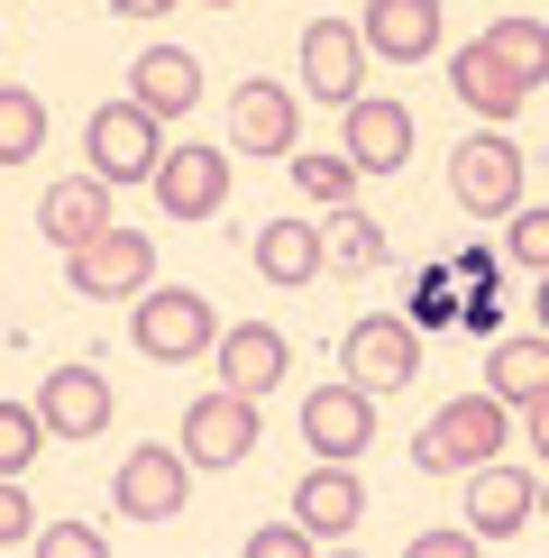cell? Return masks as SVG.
Instances as JSON below:
<instances>
[{"instance_id": "obj_1", "label": "cell", "mask_w": 549, "mask_h": 558, "mask_svg": "<svg viewBox=\"0 0 549 558\" xmlns=\"http://www.w3.org/2000/svg\"><path fill=\"white\" fill-rule=\"evenodd\" d=\"M503 439H513V403H503V393H457V403H440V412H430V430L412 439V468H422V476L486 468Z\"/></svg>"}, {"instance_id": "obj_2", "label": "cell", "mask_w": 549, "mask_h": 558, "mask_svg": "<svg viewBox=\"0 0 549 558\" xmlns=\"http://www.w3.org/2000/svg\"><path fill=\"white\" fill-rule=\"evenodd\" d=\"M129 339H137V357H156V366H193L202 348H220V320H211V293H137V312H129Z\"/></svg>"}, {"instance_id": "obj_3", "label": "cell", "mask_w": 549, "mask_h": 558, "mask_svg": "<svg viewBox=\"0 0 549 558\" xmlns=\"http://www.w3.org/2000/svg\"><path fill=\"white\" fill-rule=\"evenodd\" d=\"M156 129H166L156 110L101 101V110H91V129H83L91 174H101V183H156V166H166V137H156Z\"/></svg>"}, {"instance_id": "obj_4", "label": "cell", "mask_w": 549, "mask_h": 558, "mask_svg": "<svg viewBox=\"0 0 549 558\" xmlns=\"http://www.w3.org/2000/svg\"><path fill=\"white\" fill-rule=\"evenodd\" d=\"M449 193L467 220H513L522 211V147H503V129H476L449 156Z\"/></svg>"}, {"instance_id": "obj_5", "label": "cell", "mask_w": 549, "mask_h": 558, "mask_svg": "<svg viewBox=\"0 0 549 558\" xmlns=\"http://www.w3.org/2000/svg\"><path fill=\"white\" fill-rule=\"evenodd\" d=\"M64 284L91 293V302L147 293V284H156V239H147V229H120V220H110L91 247H74V257H64Z\"/></svg>"}, {"instance_id": "obj_6", "label": "cell", "mask_w": 549, "mask_h": 558, "mask_svg": "<svg viewBox=\"0 0 549 558\" xmlns=\"http://www.w3.org/2000/svg\"><path fill=\"white\" fill-rule=\"evenodd\" d=\"M303 439H312V458L357 468V449L376 439V393H366L357 376H349V385H312V393H303Z\"/></svg>"}, {"instance_id": "obj_7", "label": "cell", "mask_w": 549, "mask_h": 558, "mask_svg": "<svg viewBox=\"0 0 549 558\" xmlns=\"http://www.w3.org/2000/svg\"><path fill=\"white\" fill-rule=\"evenodd\" d=\"M303 92L330 110H349L366 92V37L349 28V19H312L303 28Z\"/></svg>"}, {"instance_id": "obj_8", "label": "cell", "mask_w": 549, "mask_h": 558, "mask_svg": "<svg viewBox=\"0 0 549 558\" xmlns=\"http://www.w3.org/2000/svg\"><path fill=\"white\" fill-rule=\"evenodd\" d=\"M257 449V403H247V393H202L193 412H183V458H193V468H239V458Z\"/></svg>"}, {"instance_id": "obj_9", "label": "cell", "mask_w": 549, "mask_h": 558, "mask_svg": "<svg viewBox=\"0 0 549 558\" xmlns=\"http://www.w3.org/2000/svg\"><path fill=\"white\" fill-rule=\"evenodd\" d=\"M293 137H303V110H293L284 83L247 74L239 92H229V147H247V156H293Z\"/></svg>"}, {"instance_id": "obj_10", "label": "cell", "mask_w": 549, "mask_h": 558, "mask_svg": "<svg viewBox=\"0 0 549 558\" xmlns=\"http://www.w3.org/2000/svg\"><path fill=\"white\" fill-rule=\"evenodd\" d=\"M349 376H357L366 393L412 385V376H422V330H412V320H394V312L357 320V330H349Z\"/></svg>"}, {"instance_id": "obj_11", "label": "cell", "mask_w": 549, "mask_h": 558, "mask_svg": "<svg viewBox=\"0 0 549 558\" xmlns=\"http://www.w3.org/2000/svg\"><path fill=\"white\" fill-rule=\"evenodd\" d=\"M156 202H166V220H211L229 202V147H166Z\"/></svg>"}, {"instance_id": "obj_12", "label": "cell", "mask_w": 549, "mask_h": 558, "mask_svg": "<svg viewBox=\"0 0 549 558\" xmlns=\"http://www.w3.org/2000/svg\"><path fill=\"white\" fill-rule=\"evenodd\" d=\"M220 385L229 393H247V403H266L274 385H284V366H293V348H284V330L274 320H239V330H220Z\"/></svg>"}, {"instance_id": "obj_13", "label": "cell", "mask_w": 549, "mask_h": 558, "mask_svg": "<svg viewBox=\"0 0 549 558\" xmlns=\"http://www.w3.org/2000/svg\"><path fill=\"white\" fill-rule=\"evenodd\" d=\"M183 485H193V458L183 449H129V468H120V513L129 522H174L183 513Z\"/></svg>"}, {"instance_id": "obj_14", "label": "cell", "mask_w": 549, "mask_h": 558, "mask_svg": "<svg viewBox=\"0 0 549 558\" xmlns=\"http://www.w3.org/2000/svg\"><path fill=\"white\" fill-rule=\"evenodd\" d=\"M293 522H303L320 549H330V541H349V531L366 522V485H357L349 468H339V458H320V468H312L303 485H293Z\"/></svg>"}, {"instance_id": "obj_15", "label": "cell", "mask_w": 549, "mask_h": 558, "mask_svg": "<svg viewBox=\"0 0 549 558\" xmlns=\"http://www.w3.org/2000/svg\"><path fill=\"white\" fill-rule=\"evenodd\" d=\"M339 120H349V137H339V147H349V166H357V174H394L403 156H412V110H403V101H376V92H357Z\"/></svg>"}, {"instance_id": "obj_16", "label": "cell", "mask_w": 549, "mask_h": 558, "mask_svg": "<svg viewBox=\"0 0 549 558\" xmlns=\"http://www.w3.org/2000/svg\"><path fill=\"white\" fill-rule=\"evenodd\" d=\"M37 422L56 430V439H101V430H110V385L91 376V366H46Z\"/></svg>"}, {"instance_id": "obj_17", "label": "cell", "mask_w": 549, "mask_h": 558, "mask_svg": "<svg viewBox=\"0 0 549 558\" xmlns=\"http://www.w3.org/2000/svg\"><path fill=\"white\" fill-rule=\"evenodd\" d=\"M357 37H366V56H385V64H422L430 46H440V0H366Z\"/></svg>"}, {"instance_id": "obj_18", "label": "cell", "mask_w": 549, "mask_h": 558, "mask_svg": "<svg viewBox=\"0 0 549 558\" xmlns=\"http://www.w3.org/2000/svg\"><path fill=\"white\" fill-rule=\"evenodd\" d=\"M449 83H457V101H467V110H476V120H486V129H503V120H513L522 101H532V83H522V74H513V64L495 56L486 37H476V46H457Z\"/></svg>"}, {"instance_id": "obj_19", "label": "cell", "mask_w": 549, "mask_h": 558, "mask_svg": "<svg viewBox=\"0 0 549 558\" xmlns=\"http://www.w3.org/2000/svg\"><path fill=\"white\" fill-rule=\"evenodd\" d=\"M37 229L74 257V247H91L110 229V183L101 174H83V183H46V202H37Z\"/></svg>"}, {"instance_id": "obj_20", "label": "cell", "mask_w": 549, "mask_h": 558, "mask_svg": "<svg viewBox=\"0 0 549 558\" xmlns=\"http://www.w3.org/2000/svg\"><path fill=\"white\" fill-rule=\"evenodd\" d=\"M129 101L156 110V120H183V110L202 101V64L183 56V46H147V56L129 64Z\"/></svg>"}, {"instance_id": "obj_21", "label": "cell", "mask_w": 549, "mask_h": 558, "mask_svg": "<svg viewBox=\"0 0 549 558\" xmlns=\"http://www.w3.org/2000/svg\"><path fill=\"white\" fill-rule=\"evenodd\" d=\"M522 522H532V476H522V468H495V458H486V468H476V485H467V531L495 549V541H513Z\"/></svg>"}, {"instance_id": "obj_22", "label": "cell", "mask_w": 549, "mask_h": 558, "mask_svg": "<svg viewBox=\"0 0 549 558\" xmlns=\"http://www.w3.org/2000/svg\"><path fill=\"white\" fill-rule=\"evenodd\" d=\"M257 275L266 284H312L320 275V229L312 220H266L257 229Z\"/></svg>"}, {"instance_id": "obj_23", "label": "cell", "mask_w": 549, "mask_h": 558, "mask_svg": "<svg viewBox=\"0 0 549 558\" xmlns=\"http://www.w3.org/2000/svg\"><path fill=\"white\" fill-rule=\"evenodd\" d=\"M486 393H503V403H540L549 393V330L540 339H503L486 357Z\"/></svg>"}, {"instance_id": "obj_24", "label": "cell", "mask_w": 549, "mask_h": 558, "mask_svg": "<svg viewBox=\"0 0 549 558\" xmlns=\"http://www.w3.org/2000/svg\"><path fill=\"white\" fill-rule=\"evenodd\" d=\"M46 147V101L19 83H0V166H28V156Z\"/></svg>"}, {"instance_id": "obj_25", "label": "cell", "mask_w": 549, "mask_h": 558, "mask_svg": "<svg viewBox=\"0 0 549 558\" xmlns=\"http://www.w3.org/2000/svg\"><path fill=\"white\" fill-rule=\"evenodd\" d=\"M486 46H495L503 64H513L522 83H540V74H549V28H540V19H495Z\"/></svg>"}, {"instance_id": "obj_26", "label": "cell", "mask_w": 549, "mask_h": 558, "mask_svg": "<svg viewBox=\"0 0 549 558\" xmlns=\"http://www.w3.org/2000/svg\"><path fill=\"white\" fill-rule=\"evenodd\" d=\"M293 183H303V202H330V211L357 202V166L349 156H293Z\"/></svg>"}, {"instance_id": "obj_27", "label": "cell", "mask_w": 549, "mask_h": 558, "mask_svg": "<svg viewBox=\"0 0 549 558\" xmlns=\"http://www.w3.org/2000/svg\"><path fill=\"white\" fill-rule=\"evenodd\" d=\"M46 439H56V430L37 422V403H0V476H19Z\"/></svg>"}, {"instance_id": "obj_28", "label": "cell", "mask_w": 549, "mask_h": 558, "mask_svg": "<svg viewBox=\"0 0 549 558\" xmlns=\"http://www.w3.org/2000/svg\"><path fill=\"white\" fill-rule=\"evenodd\" d=\"M37 549H46V558H101L110 541H101L91 522H46V531H37Z\"/></svg>"}, {"instance_id": "obj_29", "label": "cell", "mask_w": 549, "mask_h": 558, "mask_svg": "<svg viewBox=\"0 0 549 558\" xmlns=\"http://www.w3.org/2000/svg\"><path fill=\"white\" fill-rule=\"evenodd\" d=\"M320 541H312V531L303 522H266V531H247V558H312Z\"/></svg>"}, {"instance_id": "obj_30", "label": "cell", "mask_w": 549, "mask_h": 558, "mask_svg": "<svg viewBox=\"0 0 549 558\" xmlns=\"http://www.w3.org/2000/svg\"><path fill=\"white\" fill-rule=\"evenodd\" d=\"M19 541H37V504L19 495V476H0V549H19Z\"/></svg>"}, {"instance_id": "obj_31", "label": "cell", "mask_w": 549, "mask_h": 558, "mask_svg": "<svg viewBox=\"0 0 549 558\" xmlns=\"http://www.w3.org/2000/svg\"><path fill=\"white\" fill-rule=\"evenodd\" d=\"M513 257L532 275H549V211H513Z\"/></svg>"}, {"instance_id": "obj_32", "label": "cell", "mask_w": 549, "mask_h": 558, "mask_svg": "<svg viewBox=\"0 0 549 558\" xmlns=\"http://www.w3.org/2000/svg\"><path fill=\"white\" fill-rule=\"evenodd\" d=\"M339 220H349V229H339V257H349V266H376V257H385L376 220H357V202H349V211H339Z\"/></svg>"}, {"instance_id": "obj_33", "label": "cell", "mask_w": 549, "mask_h": 558, "mask_svg": "<svg viewBox=\"0 0 549 558\" xmlns=\"http://www.w3.org/2000/svg\"><path fill=\"white\" fill-rule=\"evenodd\" d=\"M457 549H486L476 531H412V558H457Z\"/></svg>"}, {"instance_id": "obj_34", "label": "cell", "mask_w": 549, "mask_h": 558, "mask_svg": "<svg viewBox=\"0 0 549 558\" xmlns=\"http://www.w3.org/2000/svg\"><path fill=\"white\" fill-rule=\"evenodd\" d=\"M522 412H532V449L549 458V393H540V403H522Z\"/></svg>"}, {"instance_id": "obj_35", "label": "cell", "mask_w": 549, "mask_h": 558, "mask_svg": "<svg viewBox=\"0 0 549 558\" xmlns=\"http://www.w3.org/2000/svg\"><path fill=\"white\" fill-rule=\"evenodd\" d=\"M110 10H120V19H166L174 0H110Z\"/></svg>"}, {"instance_id": "obj_36", "label": "cell", "mask_w": 549, "mask_h": 558, "mask_svg": "<svg viewBox=\"0 0 549 558\" xmlns=\"http://www.w3.org/2000/svg\"><path fill=\"white\" fill-rule=\"evenodd\" d=\"M540 330H549V275H540Z\"/></svg>"}, {"instance_id": "obj_37", "label": "cell", "mask_w": 549, "mask_h": 558, "mask_svg": "<svg viewBox=\"0 0 549 558\" xmlns=\"http://www.w3.org/2000/svg\"><path fill=\"white\" fill-rule=\"evenodd\" d=\"M202 10H239V0H202Z\"/></svg>"}, {"instance_id": "obj_38", "label": "cell", "mask_w": 549, "mask_h": 558, "mask_svg": "<svg viewBox=\"0 0 549 558\" xmlns=\"http://www.w3.org/2000/svg\"><path fill=\"white\" fill-rule=\"evenodd\" d=\"M532 504H540V513H549V485H540V495H532Z\"/></svg>"}]
</instances>
